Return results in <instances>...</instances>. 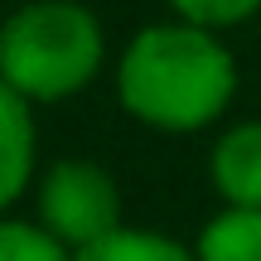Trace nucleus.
<instances>
[{"label": "nucleus", "mask_w": 261, "mask_h": 261, "mask_svg": "<svg viewBox=\"0 0 261 261\" xmlns=\"http://www.w3.org/2000/svg\"><path fill=\"white\" fill-rule=\"evenodd\" d=\"M73 261H198L194 247H184L179 237L160 232V227H116L102 242L83 247Z\"/></svg>", "instance_id": "0eeeda50"}, {"label": "nucleus", "mask_w": 261, "mask_h": 261, "mask_svg": "<svg viewBox=\"0 0 261 261\" xmlns=\"http://www.w3.org/2000/svg\"><path fill=\"white\" fill-rule=\"evenodd\" d=\"M237 97V58L223 34L198 29L189 19H165L130 34L116 58V102L130 121L165 130V136H198Z\"/></svg>", "instance_id": "f257e3e1"}, {"label": "nucleus", "mask_w": 261, "mask_h": 261, "mask_svg": "<svg viewBox=\"0 0 261 261\" xmlns=\"http://www.w3.org/2000/svg\"><path fill=\"white\" fill-rule=\"evenodd\" d=\"M208 179L223 208H261V121H232L213 140Z\"/></svg>", "instance_id": "20e7f679"}, {"label": "nucleus", "mask_w": 261, "mask_h": 261, "mask_svg": "<svg viewBox=\"0 0 261 261\" xmlns=\"http://www.w3.org/2000/svg\"><path fill=\"white\" fill-rule=\"evenodd\" d=\"M107 63V29L83 0H29L0 19V83L29 107L87 92Z\"/></svg>", "instance_id": "f03ea898"}, {"label": "nucleus", "mask_w": 261, "mask_h": 261, "mask_svg": "<svg viewBox=\"0 0 261 261\" xmlns=\"http://www.w3.org/2000/svg\"><path fill=\"white\" fill-rule=\"evenodd\" d=\"M39 160V130H34V107L0 83V218L29 194Z\"/></svg>", "instance_id": "39448f33"}, {"label": "nucleus", "mask_w": 261, "mask_h": 261, "mask_svg": "<svg viewBox=\"0 0 261 261\" xmlns=\"http://www.w3.org/2000/svg\"><path fill=\"white\" fill-rule=\"evenodd\" d=\"M34 223L48 227L77 256L83 247L102 242L107 232L121 227V189L87 155L54 160L34 184Z\"/></svg>", "instance_id": "7ed1b4c3"}, {"label": "nucleus", "mask_w": 261, "mask_h": 261, "mask_svg": "<svg viewBox=\"0 0 261 261\" xmlns=\"http://www.w3.org/2000/svg\"><path fill=\"white\" fill-rule=\"evenodd\" d=\"M169 10H174V19H189L198 29L223 34V29H237L247 19H256L261 0H169Z\"/></svg>", "instance_id": "1a4fd4ad"}, {"label": "nucleus", "mask_w": 261, "mask_h": 261, "mask_svg": "<svg viewBox=\"0 0 261 261\" xmlns=\"http://www.w3.org/2000/svg\"><path fill=\"white\" fill-rule=\"evenodd\" d=\"M0 261H73V252L48 227L5 213L0 218Z\"/></svg>", "instance_id": "6e6552de"}, {"label": "nucleus", "mask_w": 261, "mask_h": 261, "mask_svg": "<svg viewBox=\"0 0 261 261\" xmlns=\"http://www.w3.org/2000/svg\"><path fill=\"white\" fill-rule=\"evenodd\" d=\"M198 261H261V208H223L194 242Z\"/></svg>", "instance_id": "423d86ee"}]
</instances>
